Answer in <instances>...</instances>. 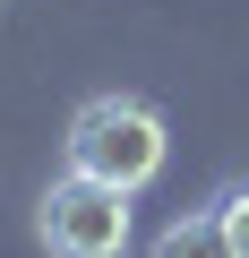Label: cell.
<instances>
[{
    "label": "cell",
    "instance_id": "cell-1",
    "mask_svg": "<svg viewBox=\"0 0 249 258\" xmlns=\"http://www.w3.org/2000/svg\"><path fill=\"white\" fill-rule=\"evenodd\" d=\"M163 155H172L163 112L138 103V95H95V103L69 120V172H86V181H103V189H129V198H138V189L163 172Z\"/></svg>",
    "mask_w": 249,
    "mask_h": 258
},
{
    "label": "cell",
    "instance_id": "cell-2",
    "mask_svg": "<svg viewBox=\"0 0 249 258\" xmlns=\"http://www.w3.org/2000/svg\"><path fill=\"white\" fill-rule=\"evenodd\" d=\"M35 232L52 258H120L129 249V189H103L86 172H60L35 207Z\"/></svg>",
    "mask_w": 249,
    "mask_h": 258
},
{
    "label": "cell",
    "instance_id": "cell-4",
    "mask_svg": "<svg viewBox=\"0 0 249 258\" xmlns=\"http://www.w3.org/2000/svg\"><path fill=\"white\" fill-rule=\"evenodd\" d=\"M215 215H223V232H232V249L249 258V181H240V189H223V198H215Z\"/></svg>",
    "mask_w": 249,
    "mask_h": 258
},
{
    "label": "cell",
    "instance_id": "cell-3",
    "mask_svg": "<svg viewBox=\"0 0 249 258\" xmlns=\"http://www.w3.org/2000/svg\"><path fill=\"white\" fill-rule=\"evenodd\" d=\"M146 258H240V249H232L223 215H215V207H198V215H172V224L155 232V249H146Z\"/></svg>",
    "mask_w": 249,
    "mask_h": 258
}]
</instances>
